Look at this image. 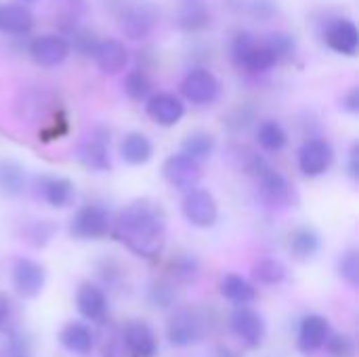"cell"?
Returning a JSON list of instances; mask_svg holds the SVG:
<instances>
[{
	"label": "cell",
	"instance_id": "17",
	"mask_svg": "<svg viewBox=\"0 0 359 357\" xmlns=\"http://www.w3.org/2000/svg\"><path fill=\"white\" fill-rule=\"evenodd\" d=\"M324 40L339 55H347V57H355L358 55V25L351 19H332L324 27Z\"/></svg>",
	"mask_w": 359,
	"mask_h": 357
},
{
	"label": "cell",
	"instance_id": "27",
	"mask_svg": "<svg viewBox=\"0 0 359 357\" xmlns=\"http://www.w3.org/2000/svg\"><path fill=\"white\" fill-rule=\"evenodd\" d=\"M177 23L181 29H187V32H198V29L208 27L210 23L208 6L202 0H185L183 6L179 8Z\"/></svg>",
	"mask_w": 359,
	"mask_h": 357
},
{
	"label": "cell",
	"instance_id": "12",
	"mask_svg": "<svg viewBox=\"0 0 359 357\" xmlns=\"http://www.w3.org/2000/svg\"><path fill=\"white\" fill-rule=\"evenodd\" d=\"M46 284V269L42 263L19 257L13 265V288L23 299H36Z\"/></svg>",
	"mask_w": 359,
	"mask_h": 357
},
{
	"label": "cell",
	"instance_id": "30",
	"mask_svg": "<svg viewBox=\"0 0 359 357\" xmlns=\"http://www.w3.org/2000/svg\"><path fill=\"white\" fill-rule=\"evenodd\" d=\"M217 147V141L210 133H204V130H196L191 135H187L183 139V145H181V154H185L187 158L196 160L198 164L208 160L212 156Z\"/></svg>",
	"mask_w": 359,
	"mask_h": 357
},
{
	"label": "cell",
	"instance_id": "31",
	"mask_svg": "<svg viewBox=\"0 0 359 357\" xmlns=\"http://www.w3.org/2000/svg\"><path fill=\"white\" fill-rule=\"evenodd\" d=\"M53 99L48 97V93L44 90H27L25 95H21V118H25L27 122H38L40 118H44L50 109H53Z\"/></svg>",
	"mask_w": 359,
	"mask_h": 357
},
{
	"label": "cell",
	"instance_id": "39",
	"mask_svg": "<svg viewBox=\"0 0 359 357\" xmlns=\"http://www.w3.org/2000/svg\"><path fill=\"white\" fill-rule=\"evenodd\" d=\"M324 349L328 357H355V341L349 335H330Z\"/></svg>",
	"mask_w": 359,
	"mask_h": 357
},
{
	"label": "cell",
	"instance_id": "37",
	"mask_svg": "<svg viewBox=\"0 0 359 357\" xmlns=\"http://www.w3.org/2000/svg\"><path fill=\"white\" fill-rule=\"evenodd\" d=\"M55 231H57V225H55L53 221H48V219H44V221H34V223H29L27 229H25V240H27L29 244H34V246H44L46 242L53 240Z\"/></svg>",
	"mask_w": 359,
	"mask_h": 357
},
{
	"label": "cell",
	"instance_id": "32",
	"mask_svg": "<svg viewBox=\"0 0 359 357\" xmlns=\"http://www.w3.org/2000/svg\"><path fill=\"white\" fill-rule=\"evenodd\" d=\"M168 271H170V278L175 282L187 284V282H194L198 278V274H200V261L191 252H181V255H177V257L170 259Z\"/></svg>",
	"mask_w": 359,
	"mask_h": 357
},
{
	"label": "cell",
	"instance_id": "36",
	"mask_svg": "<svg viewBox=\"0 0 359 357\" xmlns=\"http://www.w3.org/2000/svg\"><path fill=\"white\" fill-rule=\"evenodd\" d=\"M236 8L244 15H250L255 19H271L278 13V6L273 0H236Z\"/></svg>",
	"mask_w": 359,
	"mask_h": 357
},
{
	"label": "cell",
	"instance_id": "33",
	"mask_svg": "<svg viewBox=\"0 0 359 357\" xmlns=\"http://www.w3.org/2000/svg\"><path fill=\"white\" fill-rule=\"evenodd\" d=\"M252 276L259 284L265 286H276L280 282H284L286 278V267L278 261V259H261L255 267H252Z\"/></svg>",
	"mask_w": 359,
	"mask_h": 357
},
{
	"label": "cell",
	"instance_id": "3",
	"mask_svg": "<svg viewBox=\"0 0 359 357\" xmlns=\"http://www.w3.org/2000/svg\"><path fill=\"white\" fill-rule=\"evenodd\" d=\"M69 234L76 240H103L111 234V215L101 204H84L69 221Z\"/></svg>",
	"mask_w": 359,
	"mask_h": 357
},
{
	"label": "cell",
	"instance_id": "24",
	"mask_svg": "<svg viewBox=\"0 0 359 357\" xmlns=\"http://www.w3.org/2000/svg\"><path fill=\"white\" fill-rule=\"evenodd\" d=\"M120 158L130 166L147 164L154 158V143L143 133H128L120 143Z\"/></svg>",
	"mask_w": 359,
	"mask_h": 357
},
{
	"label": "cell",
	"instance_id": "40",
	"mask_svg": "<svg viewBox=\"0 0 359 357\" xmlns=\"http://www.w3.org/2000/svg\"><path fill=\"white\" fill-rule=\"evenodd\" d=\"M339 274L341 278L351 286L358 288L359 286V255L355 250H349L341 257L339 261Z\"/></svg>",
	"mask_w": 359,
	"mask_h": 357
},
{
	"label": "cell",
	"instance_id": "43",
	"mask_svg": "<svg viewBox=\"0 0 359 357\" xmlns=\"http://www.w3.org/2000/svg\"><path fill=\"white\" fill-rule=\"evenodd\" d=\"M343 109L349 114H358L359 112V90L351 88L345 97H343Z\"/></svg>",
	"mask_w": 359,
	"mask_h": 357
},
{
	"label": "cell",
	"instance_id": "18",
	"mask_svg": "<svg viewBox=\"0 0 359 357\" xmlns=\"http://www.w3.org/2000/svg\"><path fill=\"white\" fill-rule=\"evenodd\" d=\"M147 116L160 126H175L185 116V103L172 93H156L145 103Z\"/></svg>",
	"mask_w": 359,
	"mask_h": 357
},
{
	"label": "cell",
	"instance_id": "7",
	"mask_svg": "<svg viewBox=\"0 0 359 357\" xmlns=\"http://www.w3.org/2000/svg\"><path fill=\"white\" fill-rule=\"evenodd\" d=\"M183 215L194 227H200V229L212 227L219 219V206H217L215 196L204 187H194L185 191Z\"/></svg>",
	"mask_w": 359,
	"mask_h": 357
},
{
	"label": "cell",
	"instance_id": "22",
	"mask_svg": "<svg viewBox=\"0 0 359 357\" xmlns=\"http://www.w3.org/2000/svg\"><path fill=\"white\" fill-rule=\"evenodd\" d=\"M76 160L95 173H105L111 168V158H109V149L107 143L103 139H88L84 143L78 145L76 149Z\"/></svg>",
	"mask_w": 359,
	"mask_h": 357
},
{
	"label": "cell",
	"instance_id": "38",
	"mask_svg": "<svg viewBox=\"0 0 359 357\" xmlns=\"http://www.w3.org/2000/svg\"><path fill=\"white\" fill-rule=\"evenodd\" d=\"M265 44L271 48V53L276 55L278 63L280 61H286V59H290L294 55V40L288 34H282V32L269 34L265 38Z\"/></svg>",
	"mask_w": 359,
	"mask_h": 357
},
{
	"label": "cell",
	"instance_id": "16",
	"mask_svg": "<svg viewBox=\"0 0 359 357\" xmlns=\"http://www.w3.org/2000/svg\"><path fill=\"white\" fill-rule=\"evenodd\" d=\"M328 337H330V324H328V320L324 316L309 314L299 324V337H297L299 351L303 356H313L320 349H324Z\"/></svg>",
	"mask_w": 359,
	"mask_h": 357
},
{
	"label": "cell",
	"instance_id": "1",
	"mask_svg": "<svg viewBox=\"0 0 359 357\" xmlns=\"http://www.w3.org/2000/svg\"><path fill=\"white\" fill-rule=\"evenodd\" d=\"M111 236L133 255L154 261L166 246V213L151 200L130 202L111 221Z\"/></svg>",
	"mask_w": 359,
	"mask_h": 357
},
{
	"label": "cell",
	"instance_id": "29",
	"mask_svg": "<svg viewBox=\"0 0 359 357\" xmlns=\"http://www.w3.org/2000/svg\"><path fill=\"white\" fill-rule=\"evenodd\" d=\"M257 141L265 151L278 154L288 145V133L278 120H263L257 128Z\"/></svg>",
	"mask_w": 359,
	"mask_h": 357
},
{
	"label": "cell",
	"instance_id": "15",
	"mask_svg": "<svg viewBox=\"0 0 359 357\" xmlns=\"http://www.w3.org/2000/svg\"><path fill=\"white\" fill-rule=\"evenodd\" d=\"M255 177L259 179V187L263 198L271 204V206H286L292 200V187L288 183V179L276 170L267 160L259 166V170L255 173Z\"/></svg>",
	"mask_w": 359,
	"mask_h": 357
},
{
	"label": "cell",
	"instance_id": "4",
	"mask_svg": "<svg viewBox=\"0 0 359 357\" xmlns=\"http://www.w3.org/2000/svg\"><path fill=\"white\" fill-rule=\"evenodd\" d=\"M206 332V320L200 311L183 307L172 314L166 326V339L172 347L196 345Z\"/></svg>",
	"mask_w": 359,
	"mask_h": 357
},
{
	"label": "cell",
	"instance_id": "10",
	"mask_svg": "<svg viewBox=\"0 0 359 357\" xmlns=\"http://www.w3.org/2000/svg\"><path fill=\"white\" fill-rule=\"evenodd\" d=\"M332 160H334V149L330 141L322 137L307 139L299 149V168L309 179L322 177L324 173H328V168L332 166Z\"/></svg>",
	"mask_w": 359,
	"mask_h": 357
},
{
	"label": "cell",
	"instance_id": "35",
	"mask_svg": "<svg viewBox=\"0 0 359 357\" xmlns=\"http://www.w3.org/2000/svg\"><path fill=\"white\" fill-rule=\"evenodd\" d=\"M147 299L158 309H168L177 301V288L168 280H154L147 288Z\"/></svg>",
	"mask_w": 359,
	"mask_h": 357
},
{
	"label": "cell",
	"instance_id": "9",
	"mask_svg": "<svg viewBox=\"0 0 359 357\" xmlns=\"http://www.w3.org/2000/svg\"><path fill=\"white\" fill-rule=\"evenodd\" d=\"M27 53H29V57H32V61L36 65H40V67H57L69 57L72 46H69L67 38L61 36V34H42V36H36L29 42Z\"/></svg>",
	"mask_w": 359,
	"mask_h": 357
},
{
	"label": "cell",
	"instance_id": "26",
	"mask_svg": "<svg viewBox=\"0 0 359 357\" xmlns=\"http://www.w3.org/2000/svg\"><path fill=\"white\" fill-rule=\"evenodd\" d=\"M322 248V238L313 227H297L290 234V252L294 255V259L299 261H309L313 259Z\"/></svg>",
	"mask_w": 359,
	"mask_h": 357
},
{
	"label": "cell",
	"instance_id": "8",
	"mask_svg": "<svg viewBox=\"0 0 359 357\" xmlns=\"http://www.w3.org/2000/svg\"><path fill=\"white\" fill-rule=\"evenodd\" d=\"M120 345L128 357H156L158 339L154 328L143 320H128L120 330Z\"/></svg>",
	"mask_w": 359,
	"mask_h": 357
},
{
	"label": "cell",
	"instance_id": "19",
	"mask_svg": "<svg viewBox=\"0 0 359 357\" xmlns=\"http://www.w3.org/2000/svg\"><path fill=\"white\" fill-rule=\"evenodd\" d=\"M76 307L80 316L88 322H103L107 318V295L101 286L84 282L76 292Z\"/></svg>",
	"mask_w": 359,
	"mask_h": 357
},
{
	"label": "cell",
	"instance_id": "34",
	"mask_svg": "<svg viewBox=\"0 0 359 357\" xmlns=\"http://www.w3.org/2000/svg\"><path fill=\"white\" fill-rule=\"evenodd\" d=\"M124 90L133 101H147L151 97V80L145 72L133 69L124 78Z\"/></svg>",
	"mask_w": 359,
	"mask_h": 357
},
{
	"label": "cell",
	"instance_id": "46",
	"mask_svg": "<svg viewBox=\"0 0 359 357\" xmlns=\"http://www.w3.org/2000/svg\"><path fill=\"white\" fill-rule=\"evenodd\" d=\"M217 357H242L238 351L229 349V347H219L217 349Z\"/></svg>",
	"mask_w": 359,
	"mask_h": 357
},
{
	"label": "cell",
	"instance_id": "41",
	"mask_svg": "<svg viewBox=\"0 0 359 357\" xmlns=\"http://www.w3.org/2000/svg\"><path fill=\"white\" fill-rule=\"evenodd\" d=\"M67 42H69V46H74L80 55H93L95 48H97V44H99L97 36H95L93 32H88V29H76V32H72V38H69Z\"/></svg>",
	"mask_w": 359,
	"mask_h": 357
},
{
	"label": "cell",
	"instance_id": "6",
	"mask_svg": "<svg viewBox=\"0 0 359 357\" xmlns=\"http://www.w3.org/2000/svg\"><path fill=\"white\" fill-rule=\"evenodd\" d=\"M120 29L130 40H145L158 21V11L149 2H130L120 11Z\"/></svg>",
	"mask_w": 359,
	"mask_h": 357
},
{
	"label": "cell",
	"instance_id": "23",
	"mask_svg": "<svg viewBox=\"0 0 359 357\" xmlns=\"http://www.w3.org/2000/svg\"><path fill=\"white\" fill-rule=\"evenodd\" d=\"M34 27V15L23 4H0V32L8 36L29 34Z\"/></svg>",
	"mask_w": 359,
	"mask_h": 357
},
{
	"label": "cell",
	"instance_id": "11",
	"mask_svg": "<svg viewBox=\"0 0 359 357\" xmlns=\"http://www.w3.org/2000/svg\"><path fill=\"white\" fill-rule=\"evenodd\" d=\"M162 177L175 189L189 191V189L198 187V183L202 179V166L196 160H191V158H187L185 154L179 151V154H172V156H168L164 160Z\"/></svg>",
	"mask_w": 359,
	"mask_h": 357
},
{
	"label": "cell",
	"instance_id": "20",
	"mask_svg": "<svg viewBox=\"0 0 359 357\" xmlns=\"http://www.w3.org/2000/svg\"><path fill=\"white\" fill-rule=\"evenodd\" d=\"M59 343L72 356L88 357L95 349V332L84 322H67L59 332Z\"/></svg>",
	"mask_w": 359,
	"mask_h": 357
},
{
	"label": "cell",
	"instance_id": "45",
	"mask_svg": "<svg viewBox=\"0 0 359 357\" xmlns=\"http://www.w3.org/2000/svg\"><path fill=\"white\" fill-rule=\"evenodd\" d=\"M347 168H349V175L351 179H358L359 177V147L353 145L351 151H349V162H347Z\"/></svg>",
	"mask_w": 359,
	"mask_h": 357
},
{
	"label": "cell",
	"instance_id": "5",
	"mask_svg": "<svg viewBox=\"0 0 359 357\" xmlns=\"http://www.w3.org/2000/svg\"><path fill=\"white\" fill-rule=\"evenodd\" d=\"M181 95L194 105H210L221 95V82L210 69L194 67L181 82Z\"/></svg>",
	"mask_w": 359,
	"mask_h": 357
},
{
	"label": "cell",
	"instance_id": "25",
	"mask_svg": "<svg viewBox=\"0 0 359 357\" xmlns=\"http://www.w3.org/2000/svg\"><path fill=\"white\" fill-rule=\"evenodd\" d=\"M219 288H221V295L238 307H248L257 299V288L246 278H242L238 274H227L221 280Z\"/></svg>",
	"mask_w": 359,
	"mask_h": 357
},
{
	"label": "cell",
	"instance_id": "47",
	"mask_svg": "<svg viewBox=\"0 0 359 357\" xmlns=\"http://www.w3.org/2000/svg\"><path fill=\"white\" fill-rule=\"evenodd\" d=\"M19 2H36V0H19Z\"/></svg>",
	"mask_w": 359,
	"mask_h": 357
},
{
	"label": "cell",
	"instance_id": "44",
	"mask_svg": "<svg viewBox=\"0 0 359 357\" xmlns=\"http://www.w3.org/2000/svg\"><path fill=\"white\" fill-rule=\"evenodd\" d=\"M11 316H13V305H11V301H8L4 295H0V330L6 328V324L11 322Z\"/></svg>",
	"mask_w": 359,
	"mask_h": 357
},
{
	"label": "cell",
	"instance_id": "28",
	"mask_svg": "<svg viewBox=\"0 0 359 357\" xmlns=\"http://www.w3.org/2000/svg\"><path fill=\"white\" fill-rule=\"evenodd\" d=\"M25 189V170L15 160H0V191L8 198L21 196Z\"/></svg>",
	"mask_w": 359,
	"mask_h": 357
},
{
	"label": "cell",
	"instance_id": "13",
	"mask_svg": "<svg viewBox=\"0 0 359 357\" xmlns=\"http://www.w3.org/2000/svg\"><path fill=\"white\" fill-rule=\"evenodd\" d=\"M229 326H231V332H233L248 349H257V347L263 345L267 326H265L263 316H261L259 311H255L252 307H238V309L231 314Z\"/></svg>",
	"mask_w": 359,
	"mask_h": 357
},
{
	"label": "cell",
	"instance_id": "14",
	"mask_svg": "<svg viewBox=\"0 0 359 357\" xmlns=\"http://www.w3.org/2000/svg\"><path fill=\"white\" fill-rule=\"evenodd\" d=\"M36 196L53 208H65L76 198V185L61 175H40L34 179Z\"/></svg>",
	"mask_w": 359,
	"mask_h": 357
},
{
	"label": "cell",
	"instance_id": "42",
	"mask_svg": "<svg viewBox=\"0 0 359 357\" xmlns=\"http://www.w3.org/2000/svg\"><path fill=\"white\" fill-rule=\"evenodd\" d=\"M32 356V343L29 339L19 332V330H13L8 335V341H6V357H29Z\"/></svg>",
	"mask_w": 359,
	"mask_h": 357
},
{
	"label": "cell",
	"instance_id": "2",
	"mask_svg": "<svg viewBox=\"0 0 359 357\" xmlns=\"http://www.w3.org/2000/svg\"><path fill=\"white\" fill-rule=\"evenodd\" d=\"M231 59L238 67H242L248 74H265L278 65V59L265 44V40H259L250 32H240L233 38Z\"/></svg>",
	"mask_w": 359,
	"mask_h": 357
},
{
	"label": "cell",
	"instance_id": "21",
	"mask_svg": "<svg viewBox=\"0 0 359 357\" xmlns=\"http://www.w3.org/2000/svg\"><path fill=\"white\" fill-rule=\"evenodd\" d=\"M93 57H95L99 69L107 76H116V74L124 72V67L128 65V48L124 46V42H120L116 38L99 40Z\"/></svg>",
	"mask_w": 359,
	"mask_h": 357
}]
</instances>
